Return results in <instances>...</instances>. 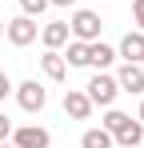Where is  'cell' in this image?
Instances as JSON below:
<instances>
[{
    "label": "cell",
    "mask_w": 144,
    "mask_h": 148,
    "mask_svg": "<svg viewBox=\"0 0 144 148\" xmlns=\"http://www.w3.org/2000/svg\"><path fill=\"white\" fill-rule=\"evenodd\" d=\"M8 136H12V120H8V116H4V112H0V144H4V140H8Z\"/></svg>",
    "instance_id": "18"
},
{
    "label": "cell",
    "mask_w": 144,
    "mask_h": 148,
    "mask_svg": "<svg viewBox=\"0 0 144 148\" xmlns=\"http://www.w3.org/2000/svg\"><path fill=\"white\" fill-rule=\"evenodd\" d=\"M68 40H72L68 20H52V24H44V28H40V44H44V48H56V52H60Z\"/></svg>",
    "instance_id": "8"
},
{
    "label": "cell",
    "mask_w": 144,
    "mask_h": 148,
    "mask_svg": "<svg viewBox=\"0 0 144 148\" xmlns=\"http://www.w3.org/2000/svg\"><path fill=\"white\" fill-rule=\"evenodd\" d=\"M16 100H20L24 112H40L48 104V92H44L40 80H24V84H16Z\"/></svg>",
    "instance_id": "4"
},
{
    "label": "cell",
    "mask_w": 144,
    "mask_h": 148,
    "mask_svg": "<svg viewBox=\"0 0 144 148\" xmlns=\"http://www.w3.org/2000/svg\"><path fill=\"white\" fill-rule=\"evenodd\" d=\"M140 140H144V124L136 120V116H128V120L112 132V144H120V148H136Z\"/></svg>",
    "instance_id": "9"
},
{
    "label": "cell",
    "mask_w": 144,
    "mask_h": 148,
    "mask_svg": "<svg viewBox=\"0 0 144 148\" xmlns=\"http://www.w3.org/2000/svg\"><path fill=\"white\" fill-rule=\"evenodd\" d=\"M100 28H104V20L96 16L92 8H76L68 20V32L72 40H84V44H92V40H100Z\"/></svg>",
    "instance_id": "1"
},
{
    "label": "cell",
    "mask_w": 144,
    "mask_h": 148,
    "mask_svg": "<svg viewBox=\"0 0 144 148\" xmlns=\"http://www.w3.org/2000/svg\"><path fill=\"white\" fill-rule=\"evenodd\" d=\"M44 8H52L48 0H20V12H24V16H32V20H36V16H40Z\"/></svg>",
    "instance_id": "16"
},
{
    "label": "cell",
    "mask_w": 144,
    "mask_h": 148,
    "mask_svg": "<svg viewBox=\"0 0 144 148\" xmlns=\"http://www.w3.org/2000/svg\"><path fill=\"white\" fill-rule=\"evenodd\" d=\"M64 64H68V68H88V44H84V40H68Z\"/></svg>",
    "instance_id": "13"
},
{
    "label": "cell",
    "mask_w": 144,
    "mask_h": 148,
    "mask_svg": "<svg viewBox=\"0 0 144 148\" xmlns=\"http://www.w3.org/2000/svg\"><path fill=\"white\" fill-rule=\"evenodd\" d=\"M8 92H12V80H8V72L0 68V104H4V96H8Z\"/></svg>",
    "instance_id": "19"
},
{
    "label": "cell",
    "mask_w": 144,
    "mask_h": 148,
    "mask_svg": "<svg viewBox=\"0 0 144 148\" xmlns=\"http://www.w3.org/2000/svg\"><path fill=\"white\" fill-rule=\"evenodd\" d=\"M48 4H52V8H72L76 0H48Z\"/></svg>",
    "instance_id": "20"
},
{
    "label": "cell",
    "mask_w": 144,
    "mask_h": 148,
    "mask_svg": "<svg viewBox=\"0 0 144 148\" xmlns=\"http://www.w3.org/2000/svg\"><path fill=\"white\" fill-rule=\"evenodd\" d=\"M140 68H144V64H140Z\"/></svg>",
    "instance_id": "25"
},
{
    "label": "cell",
    "mask_w": 144,
    "mask_h": 148,
    "mask_svg": "<svg viewBox=\"0 0 144 148\" xmlns=\"http://www.w3.org/2000/svg\"><path fill=\"white\" fill-rule=\"evenodd\" d=\"M128 120V112H120V108H108V112H104V124H100V128H108V132H116L120 124Z\"/></svg>",
    "instance_id": "15"
},
{
    "label": "cell",
    "mask_w": 144,
    "mask_h": 148,
    "mask_svg": "<svg viewBox=\"0 0 144 148\" xmlns=\"http://www.w3.org/2000/svg\"><path fill=\"white\" fill-rule=\"evenodd\" d=\"M116 56H124L128 64H144V32H140V28H136V32H124Z\"/></svg>",
    "instance_id": "10"
},
{
    "label": "cell",
    "mask_w": 144,
    "mask_h": 148,
    "mask_svg": "<svg viewBox=\"0 0 144 148\" xmlns=\"http://www.w3.org/2000/svg\"><path fill=\"white\" fill-rule=\"evenodd\" d=\"M136 120H140V124H144V100H140V112H136Z\"/></svg>",
    "instance_id": "21"
},
{
    "label": "cell",
    "mask_w": 144,
    "mask_h": 148,
    "mask_svg": "<svg viewBox=\"0 0 144 148\" xmlns=\"http://www.w3.org/2000/svg\"><path fill=\"white\" fill-rule=\"evenodd\" d=\"M84 92H88V100L92 104H100V108H112L120 96V88H116V76H108V72H96L88 84H84Z\"/></svg>",
    "instance_id": "2"
},
{
    "label": "cell",
    "mask_w": 144,
    "mask_h": 148,
    "mask_svg": "<svg viewBox=\"0 0 144 148\" xmlns=\"http://www.w3.org/2000/svg\"><path fill=\"white\" fill-rule=\"evenodd\" d=\"M140 144H144V140H140Z\"/></svg>",
    "instance_id": "26"
},
{
    "label": "cell",
    "mask_w": 144,
    "mask_h": 148,
    "mask_svg": "<svg viewBox=\"0 0 144 148\" xmlns=\"http://www.w3.org/2000/svg\"><path fill=\"white\" fill-rule=\"evenodd\" d=\"M36 32H40V28H36V20H32V16H12V20H4V36H8V44H12V48H28V44H32V40H36Z\"/></svg>",
    "instance_id": "3"
},
{
    "label": "cell",
    "mask_w": 144,
    "mask_h": 148,
    "mask_svg": "<svg viewBox=\"0 0 144 148\" xmlns=\"http://www.w3.org/2000/svg\"><path fill=\"white\" fill-rule=\"evenodd\" d=\"M0 148H16V144H0Z\"/></svg>",
    "instance_id": "23"
},
{
    "label": "cell",
    "mask_w": 144,
    "mask_h": 148,
    "mask_svg": "<svg viewBox=\"0 0 144 148\" xmlns=\"http://www.w3.org/2000/svg\"><path fill=\"white\" fill-rule=\"evenodd\" d=\"M116 88L120 92H132V96H140L144 92V68L140 64H120V72H116Z\"/></svg>",
    "instance_id": "6"
},
{
    "label": "cell",
    "mask_w": 144,
    "mask_h": 148,
    "mask_svg": "<svg viewBox=\"0 0 144 148\" xmlns=\"http://www.w3.org/2000/svg\"><path fill=\"white\" fill-rule=\"evenodd\" d=\"M136 148H140V144H136Z\"/></svg>",
    "instance_id": "24"
},
{
    "label": "cell",
    "mask_w": 144,
    "mask_h": 148,
    "mask_svg": "<svg viewBox=\"0 0 144 148\" xmlns=\"http://www.w3.org/2000/svg\"><path fill=\"white\" fill-rule=\"evenodd\" d=\"M40 72L48 76V80H64L68 76V64H64V56L56 48H44V56H40Z\"/></svg>",
    "instance_id": "11"
},
{
    "label": "cell",
    "mask_w": 144,
    "mask_h": 148,
    "mask_svg": "<svg viewBox=\"0 0 144 148\" xmlns=\"http://www.w3.org/2000/svg\"><path fill=\"white\" fill-rule=\"evenodd\" d=\"M0 36H4V20H0Z\"/></svg>",
    "instance_id": "22"
},
{
    "label": "cell",
    "mask_w": 144,
    "mask_h": 148,
    "mask_svg": "<svg viewBox=\"0 0 144 148\" xmlns=\"http://www.w3.org/2000/svg\"><path fill=\"white\" fill-rule=\"evenodd\" d=\"M80 148H112V132L108 128H88L80 136Z\"/></svg>",
    "instance_id": "14"
},
{
    "label": "cell",
    "mask_w": 144,
    "mask_h": 148,
    "mask_svg": "<svg viewBox=\"0 0 144 148\" xmlns=\"http://www.w3.org/2000/svg\"><path fill=\"white\" fill-rule=\"evenodd\" d=\"M132 24L144 32V0H132Z\"/></svg>",
    "instance_id": "17"
},
{
    "label": "cell",
    "mask_w": 144,
    "mask_h": 148,
    "mask_svg": "<svg viewBox=\"0 0 144 148\" xmlns=\"http://www.w3.org/2000/svg\"><path fill=\"white\" fill-rule=\"evenodd\" d=\"M12 144L16 148H48L52 136H48V128H40V124H24V128H12Z\"/></svg>",
    "instance_id": "5"
},
{
    "label": "cell",
    "mask_w": 144,
    "mask_h": 148,
    "mask_svg": "<svg viewBox=\"0 0 144 148\" xmlns=\"http://www.w3.org/2000/svg\"><path fill=\"white\" fill-rule=\"evenodd\" d=\"M112 60H116V48H112V44H104V40H92V44H88V64H92L96 72H104Z\"/></svg>",
    "instance_id": "12"
},
{
    "label": "cell",
    "mask_w": 144,
    "mask_h": 148,
    "mask_svg": "<svg viewBox=\"0 0 144 148\" xmlns=\"http://www.w3.org/2000/svg\"><path fill=\"white\" fill-rule=\"evenodd\" d=\"M92 100H88V92H80V88H68V92H64V112H68L72 120H88V116H92Z\"/></svg>",
    "instance_id": "7"
}]
</instances>
